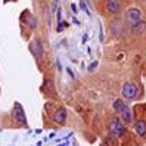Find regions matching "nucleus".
Masks as SVG:
<instances>
[{"label":"nucleus","mask_w":146,"mask_h":146,"mask_svg":"<svg viewBox=\"0 0 146 146\" xmlns=\"http://www.w3.org/2000/svg\"><path fill=\"white\" fill-rule=\"evenodd\" d=\"M53 2H55V3H58V0H53Z\"/></svg>","instance_id":"ddd939ff"},{"label":"nucleus","mask_w":146,"mask_h":146,"mask_svg":"<svg viewBox=\"0 0 146 146\" xmlns=\"http://www.w3.org/2000/svg\"><path fill=\"white\" fill-rule=\"evenodd\" d=\"M106 7H108L109 12L118 13L119 7H121V2H119V0H108V2H106Z\"/></svg>","instance_id":"0eeeda50"},{"label":"nucleus","mask_w":146,"mask_h":146,"mask_svg":"<svg viewBox=\"0 0 146 146\" xmlns=\"http://www.w3.org/2000/svg\"><path fill=\"white\" fill-rule=\"evenodd\" d=\"M137 93H139V89H137V86L134 83H125L123 86V94H124V98L134 99L137 96Z\"/></svg>","instance_id":"7ed1b4c3"},{"label":"nucleus","mask_w":146,"mask_h":146,"mask_svg":"<svg viewBox=\"0 0 146 146\" xmlns=\"http://www.w3.org/2000/svg\"><path fill=\"white\" fill-rule=\"evenodd\" d=\"M125 19L130 24V27H134L136 24L140 22V11L136 9V7H130V9L125 12Z\"/></svg>","instance_id":"f257e3e1"},{"label":"nucleus","mask_w":146,"mask_h":146,"mask_svg":"<svg viewBox=\"0 0 146 146\" xmlns=\"http://www.w3.org/2000/svg\"><path fill=\"white\" fill-rule=\"evenodd\" d=\"M134 130L139 136H145L146 134V121L145 119H139L136 124H134Z\"/></svg>","instance_id":"6e6552de"},{"label":"nucleus","mask_w":146,"mask_h":146,"mask_svg":"<svg viewBox=\"0 0 146 146\" xmlns=\"http://www.w3.org/2000/svg\"><path fill=\"white\" fill-rule=\"evenodd\" d=\"M125 108H127V105L124 104V102H123L121 99H118V100H115V102H114V109L117 111L118 114H121Z\"/></svg>","instance_id":"9b49d317"},{"label":"nucleus","mask_w":146,"mask_h":146,"mask_svg":"<svg viewBox=\"0 0 146 146\" xmlns=\"http://www.w3.org/2000/svg\"><path fill=\"white\" fill-rule=\"evenodd\" d=\"M13 117L16 121H19L21 124H25L27 123V118H25V114H24V109L19 104H15V108H13Z\"/></svg>","instance_id":"20e7f679"},{"label":"nucleus","mask_w":146,"mask_h":146,"mask_svg":"<svg viewBox=\"0 0 146 146\" xmlns=\"http://www.w3.org/2000/svg\"><path fill=\"white\" fill-rule=\"evenodd\" d=\"M96 65H98V62L94 61V62H93V64H92V65L89 66V70H90V71H93V70H94V66H96Z\"/></svg>","instance_id":"f8f14e48"},{"label":"nucleus","mask_w":146,"mask_h":146,"mask_svg":"<svg viewBox=\"0 0 146 146\" xmlns=\"http://www.w3.org/2000/svg\"><path fill=\"white\" fill-rule=\"evenodd\" d=\"M133 31H134L136 34H143V33L146 31V22H145V21H140L139 24H136L134 27H133Z\"/></svg>","instance_id":"9d476101"},{"label":"nucleus","mask_w":146,"mask_h":146,"mask_svg":"<svg viewBox=\"0 0 146 146\" xmlns=\"http://www.w3.org/2000/svg\"><path fill=\"white\" fill-rule=\"evenodd\" d=\"M30 50L33 52V55L36 56L37 59H40L41 58V55H43V46H41V43L38 41V40H34L31 44H30Z\"/></svg>","instance_id":"39448f33"},{"label":"nucleus","mask_w":146,"mask_h":146,"mask_svg":"<svg viewBox=\"0 0 146 146\" xmlns=\"http://www.w3.org/2000/svg\"><path fill=\"white\" fill-rule=\"evenodd\" d=\"M66 115H68L66 109H65V108H59L56 112H55V115H53V121H56V123H59V124H62V123L66 121Z\"/></svg>","instance_id":"423d86ee"},{"label":"nucleus","mask_w":146,"mask_h":146,"mask_svg":"<svg viewBox=\"0 0 146 146\" xmlns=\"http://www.w3.org/2000/svg\"><path fill=\"white\" fill-rule=\"evenodd\" d=\"M131 119H133V117H131V109L127 106L123 112H121V121H123V123H131Z\"/></svg>","instance_id":"1a4fd4ad"},{"label":"nucleus","mask_w":146,"mask_h":146,"mask_svg":"<svg viewBox=\"0 0 146 146\" xmlns=\"http://www.w3.org/2000/svg\"><path fill=\"white\" fill-rule=\"evenodd\" d=\"M109 130L115 136H123L125 133V125H124V123L121 121V119L114 118L112 121H111V124H109Z\"/></svg>","instance_id":"f03ea898"}]
</instances>
